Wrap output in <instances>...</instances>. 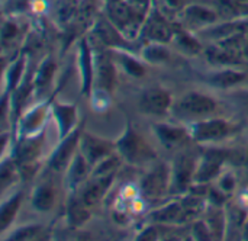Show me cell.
Masks as SVG:
<instances>
[{"instance_id": "7", "label": "cell", "mask_w": 248, "mask_h": 241, "mask_svg": "<svg viewBox=\"0 0 248 241\" xmlns=\"http://www.w3.org/2000/svg\"><path fill=\"white\" fill-rule=\"evenodd\" d=\"M81 131L80 128H76L71 134H68L65 138L61 140L60 145L55 148L49 159V166L55 172H64L68 169L71 160L74 159L77 153V145L80 144Z\"/></svg>"}, {"instance_id": "5", "label": "cell", "mask_w": 248, "mask_h": 241, "mask_svg": "<svg viewBox=\"0 0 248 241\" xmlns=\"http://www.w3.org/2000/svg\"><path fill=\"white\" fill-rule=\"evenodd\" d=\"M171 105H173L171 95L166 89L158 86L147 89L140 99V111L153 116L166 115L167 112H170Z\"/></svg>"}, {"instance_id": "23", "label": "cell", "mask_w": 248, "mask_h": 241, "mask_svg": "<svg viewBox=\"0 0 248 241\" xmlns=\"http://www.w3.org/2000/svg\"><path fill=\"white\" fill-rule=\"evenodd\" d=\"M89 211L87 205L78 198V199H71L68 205V223L73 225H81L89 220Z\"/></svg>"}, {"instance_id": "29", "label": "cell", "mask_w": 248, "mask_h": 241, "mask_svg": "<svg viewBox=\"0 0 248 241\" xmlns=\"http://www.w3.org/2000/svg\"><path fill=\"white\" fill-rule=\"evenodd\" d=\"M41 231L39 225H25L22 228H17L10 234V240H31L35 239Z\"/></svg>"}, {"instance_id": "20", "label": "cell", "mask_w": 248, "mask_h": 241, "mask_svg": "<svg viewBox=\"0 0 248 241\" xmlns=\"http://www.w3.org/2000/svg\"><path fill=\"white\" fill-rule=\"evenodd\" d=\"M25 64H26V58L25 57H19L13 64L9 65L7 71H6V86H4V92L3 96L7 93H12L17 89V84L22 80L23 71H25Z\"/></svg>"}, {"instance_id": "1", "label": "cell", "mask_w": 248, "mask_h": 241, "mask_svg": "<svg viewBox=\"0 0 248 241\" xmlns=\"http://www.w3.org/2000/svg\"><path fill=\"white\" fill-rule=\"evenodd\" d=\"M217 111V102L199 92H187L177 97L170 109V113L180 122L193 124L206 118H211Z\"/></svg>"}, {"instance_id": "25", "label": "cell", "mask_w": 248, "mask_h": 241, "mask_svg": "<svg viewBox=\"0 0 248 241\" xmlns=\"http://www.w3.org/2000/svg\"><path fill=\"white\" fill-rule=\"evenodd\" d=\"M115 57L119 60V64L122 65V68L126 71V74L132 76V77H142L144 76V67L131 55L121 52V51H115Z\"/></svg>"}, {"instance_id": "27", "label": "cell", "mask_w": 248, "mask_h": 241, "mask_svg": "<svg viewBox=\"0 0 248 241\" xmlns=\"http://www.w3.org/2000/svg\"><path fill=\"white\" fill-rule=\"evenodd\" d=\"M176 45L180 51H183L185 54L189 55H195L201 51V45L196 39H193L192 36L186 35V33H179L176 35Z\"/></svg>"}, {"instance_id": "13", "label": "cell", "mask_w": 248, "mask_h": 241, "mask_svg": "<svg viewBox=\"0 0 248 241\" xmlns=\"http://www.w3.org/2000/svg\"><path fill=\"white\" fill-rule=\"evenodd\" d=\"M94 80L96 89L110 93L116 83V71L112 61L103 55L94 58Z\"/></svg>"}, {"instance_id": "26", "label": "cell", "mask_w": 248, "mask_h": 241, "mask_svg": "<svg viewBox=\"0 0 248 241\" xmlns=\"http://www.w3.org/2000/svg\"><path fill=\"white\" fill-rule=\"evenodd\" d=\"M147 35L150 39L155 41V42H167L171 38V32L169 29V26L161 22V20H153L151 25L147 28Z\"/></svg>"}, {"instance_id": "30", "label": "cell", "mask_w": 248, "mask_h": 241, "mask_svg": "<svg viewBox=\"0 0 248 241\" xmlns=\"http://www.w3.org/2000/svg\"><path fill=\"white\" fill-rule=\"evenodd\" d=\"M13 176H15V167L12 164V160H10V163L7 160H3V163H1V173H0V180H1V189L3 191H6L7 186L12 185Z\"/></svg>"}, {"instance_id": "31", "label": "cell", "mask_w": 248, "mask_h": 241, "mask_svg": "<svg viewBox=\"0 0 248 241\" xmlns=\"http://www.w3.org/2000/svg\"><path fill=\"white\" fill-rule=\"evenodd\" d=\"M235 188V179L231 173H225L222 176H219V189L224 193H230L232 192Z\"/></svg>"}, {"instance_id": "17", "label": "cell", "mask_w": 248, "mask_h": 241, "mask_svg": "<svg viewBox=\"0 0 248 241\" xmlns=\"http://www.w3.org/2000/svg\"><path fill=\"white\" fill-rule=\"evenodd\" d=\"M55 204V191L51 183H41L32 193V207L39 212H48Z\"/></svg>"}, {"instance_id": "6", "label": "cell", "mask_w": 248, "mask_h": 241, "mask_svg": "<svg viewBox=\"0 0 248 241\" xmlns=\"http://www.w3.org/2000/svg\"><path fill=\"white\" fill-rule=\"evenodd\" d=\"M225 159H227L225 151H221V150L206 151L198 161L193 182L198 185H205V183H209V180L218 177L221 175Z\"/></svg>"}, {"instance_id": "8", "label": "cell", "mask_w": 248, "mask_h": 241, "mask_svg": "<svg viewBox=\"0 0 248 241\" xmlns=\"http://www.w3.org/2000/svg\"><path fill=\"white\" fill-rule=\"evenodd\" d=\"M116 145H112L109 141H105L99 137L83 134L80 138V151L86 157L90 167H96L100 161L110 157Z\"/></svg>"}, {"instance_id": "3", "label": "cell", "mask_w": 248, "mask_h": 241, "mask_svg": "<svg viewBox=\"0 0 248 241\" xmlns=\"http://www.w3.org/2000/svg\"><path fill=\"white\" fill-rule=\"evenodd\" d=\"M198 157L193 153H180L173 161L170 169V192L183 193L193 182L198 167Z\"/></svg>"}, {"instance_id": "12", "label": "cell", "mask_w": 248, "mask_h": 241, "mask_svg": "<svg viewBox=\"0 0 248 241\" xmlns=\"http://www.w3.org/2000/svg\"><path fill=\"white\" fill-rule=\"evenodd\" d=\"M52 113L58 125V137L60 140L65 138L68 134H71L77 128V108L74 105H67V103H60L55 102L52 106Z\"/></svg>"}, {"instance_id": "24", "label": "cell", "mask_w": 248, "mask_h": 241, "mask_svg": "<svg viewBox=\"0 0 248 241\" xmlns=\"http://www.w3.org/2000/svg\"><path fill=\"white\" fill-rule=\"evenodd\" d=\"M169 57H170V52L161 42H154L142 49V58L153 64L164 63L169 60Z\"/></svg>"}, {"instance_id": "15", "label": "cell", "mask_w": 248, "mask_h": 241, "mask_svg": "<svg viewBox=\"0 0 248 241\" xmlns=\"http://www.w3.org/2000/svg\"><path fill=\"white\" fill-rule=\"evenodd\" d=\"M89 167L90 164L87 163L86 157L81 154V151L78 150L74 156V159L71 160L68 169H67V188L74 191L77 189L81 182L87 177L89 175Z\"/></svg>"}, {"instance_id": "22", "label": "cell", "mask_w": 248, "mask_h": 241, "mask_svg": "<svg viewBox=\"0 0 248 241\" xmlns=\"http://www.w3.org/2000/svg\"><path fill=\"white\" fill-rule=\"evenodd\" d=\"M54 73H55V63H54L51 58H45V60L42 61V64L39 65L36 74H35L33 89H36V90L45 89V87L51 83Z\"/></svg>"}, {"instance_id": "9", "label": "cell", "mask_w": 248, "mask_h": 241, "mask_svg": "<svg viewBox=\"0 0 248 241\" xmlns=\"http://www.w3.org/2000/svg\"><path fill=\"white\" fill-rule=\"evenodd\" d=\"M154 134L163 147L167 150H177L186 145V141L192 140L187 127H177L171 124H154Z\"/></svg>"}, {"instance_id": "19", "label": "cell", "mask_w": 248, "mask_h": 241, "mask_svg": "<svg viewBox=\"0 0 248 241\" xmlns=\"http://www.w3.org/2000/svg\"><path fill=\"white\" fill-rule=\"evenodd\" d=\"M244 80H246V74L241 73V71L232 70V68H227V70L217 71V73H214L208 79V81L212 86L221 87V89H228V87L237 86V84H240Z\"/></svg>"}, {"instance_id": "14", "label": "cell", "mask_w": 248, "mask_h": 241, "mask_svg": "<svg viewBox=\"0 0 248 241\" xmlns=\"http://www.w3.org/2000/svg\"><path fill=\"white\" fill-rule=\"evenodd\" d=\"M166 188H170V169H166L164 164L154 169L142 182V191L148 196H158Z\"/></svg>"}, {"instance_id": "10", "label": "cell", "mask_w": 248, "mask_h": 241, "mask_svg": "<svg viewBox=\"0 0 248 241\" xmlns=\"http://www.w3.org/2000/svg\"><path fill=\"white\" fill-rule=\"evenodd\" d=\"M46 113H48L46 103H38L36 106L26 111L19 121V135L22 138H26V137H35L42 134L46 121Z\"/></svg>"}, {"instance_id": "2", "label": "cell", "mask_w": 248, "mask_h": 241, "mask_svg": "<svg viewBox=\"0 0 248 241\" xmlns=\"http://www.w3.org/2000/svg\"><path fill=\"white\" fill-rule=\"evenodd\" d=\"M190 137L196 143H218L238 131V125L218 118H206L187 125Z\"/></svg>"}, {"instance_id": "28", "label": "cell", "mask_w": 248, "mask_h": 241, "mask_svg": "<svg viewBox=\"0 0 248 241\" xmlns=\"http://www.w3.org/2000/svg\"><path fill=\"white\" fill-rule=\"evenodd\" d=\"M187 17L195 23H212L215 22L217 16L211 10H206L201 6H193L187 10Z\"/></svg>"}, {"instance_id": "21", "label": "cell", "mask_w": 248, "mask_h": 241, "mask_svg": "<svg viewBox=\"0 0 248 241\" xmlns=\"http://www.w3.org/2000/svg\"><path fill=\"white\" fill-rule=\"evenodd\" d=\"M185 212H187V211L182 209L180 204H169L164 208L155 211L151 215V218L158 224H173L176 221H182Z\"/></svg>"}, {"instance_id": "18", "label": "cell", "mask_w": 248, "mask_h": 241, "mask_svg": "<svg viewBox=\"0 0 248 241\" xmlns=\"http://www.w3.org/2000/svg\"><path fill=\"white\" fill-rule=\"evenodd\" d=\"M22 199H23V193L16 192L10 198L3 201L1 208H0V230H1V233H4L9 228V225L12 224V221L15 220V217L20 208Z\"/></svg>"}, {"instance_id": "34", "label": "cell", "mask_w": 248, "mask_h": 241, "mask_svg": "<svg viewBox=\"0 0 248 241\" xmlns=\"http://www.w3.org/2000/svg\"><path fill=\"white\" fill-rule=\"evenodd\" d=\"M243 52L246 54V57L248 58V44H247V45H244V49H243Z\"/></svg>"}, {"instance_id": "16", "label": "cell", "mask_w": 248, "mask_h": 241, "mask_svg": "<svg viewBox=\"0 0 248 241\" xmlns=\"http://www.w3.org/2000/svg\"><path fill=\"white\" fill-rule=\"evenodd\" d=\"M42 138L44 132L35 137H26L20 141L17 148V160L23 167H29V164L35 161L42 147Z\"/></svg>"}, {"instance_id": "32", "label": "cell", "mask_w": 248, "mask_h": 241, "mask_svg": "<svg viewBox=\"0 0 248 241\" xmlns=\"http://www.w3.org/2000/svg\"><path fill=\"white\" fill-rule=\"evenodd\" d=\"M193 234L198 240H209L212 236L206 223H196L193 227Z\"/></svg>"}, {"instance_id": "33", "label": "cell", "mask_w": 248, "mask_h": 241, "mask_svg": "<svg viewBox=\"0 0 248 241\" xmlns=\"http://www.w3.org/2000/svg\"><path fill=\"white\" fill-rule=\"evenodd\" d=\"M17 29H16V25L12 23V22H6L1 28V38H3V42H7L9 39H13V36L16 35Z\"/></svg>"}, {"instance_id": "11", "label": "cell", "mask_w": 248, "mask_h": 241, "mask_svg": "<svg viewBox=\"0 0 248 241\" xmlns=\"http://www.w3.org/2000/svg\"><path fill=\"white\" fill-rule=\"evenodd\" d=\"M77 64L81 79V93L84 96H89L94 80V58L92 57V49L86 41H81L78 45Z\"/></svg>"}, {"instance_id": "4", "label": "cell", "mask_w": 248, "mask_h": 241, "mask_svg": "<svg viewBox=\"0 0 248 241\" xmlns=\"http://www.w3.org/2000/svg\"><path fill=\"white\" fill-rule=\"evenodd\" d=\"M115 145L118 153L132 164L145 163L154 157V153L150 145L131 127H126L124 135L116 141Z\"/></svg>"}]
</instances>
